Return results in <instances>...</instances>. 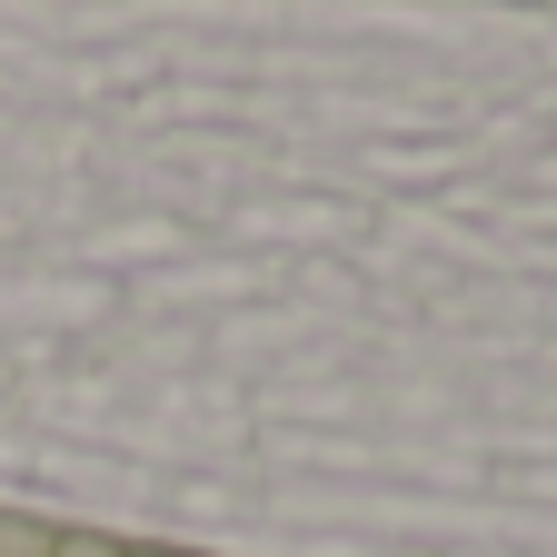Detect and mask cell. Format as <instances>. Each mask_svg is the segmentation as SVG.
<instances>
[{"instance_id":"6da1fadb","label":"cell","mask_w":557,"mask_h":557,"mask_svg":"<svg viewBox=\"0 0 557 557\" xmlns=\"http://www.w3.org/2000/svg\"><path fill=\"white\" fill-rule=\"evenodd\" d=\"M50 557H129L120 537H90V528H50Z\"/></svg>"},{"instance_id":"7a4b0ae2","label":"cell","mask_w":557,"mask_h":557,"mask_svg":"<svg viewBox=\"0 0 557 557\" xmlns=\"http://www.w3.org/2000/svg\"><path fill=\"white\" fill-rule=\"evenodd\" d=\"M0 557H50V528H21V518H0Z\"/></svg>"},{"instance_id":"3957f363","label":"cell","mask_w":557,"mask_h":557,"mask_svg":"<svg viewBox=\"0 0 557 557\" xmlns=\"http://www.w3.org/2000/svg\"><path fill=\"white\" fill-rule=\"evenodd\" d=\"M129 557H189V547H129Z\"/></svg>"}]
</instances>
